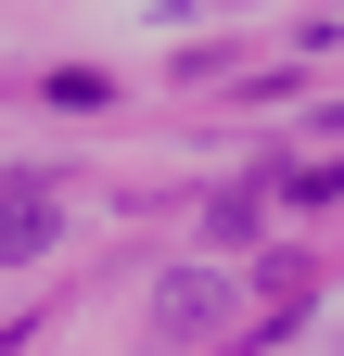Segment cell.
I'll use <instances>...</instances> for the list:
<instances>
[{"mask_svg":"<svg viewBox=\"0 0 344 356\" xmlns=\"http://www.w3.org/2000/svg\"><path fill=\"white\" fill-rule=\"evenodd\" d=\"M52 229H64V178H38V165H13V178H0V267L52 254Z\"/></svg>","mask_w":344,"mask_h":356,"instance_id":"1","label":"cell"},{"mask_svg":"<svg viewBox=\"0 0 344 356\" xmlns=\"http://www.w3.org/2000/svg\"><path fill=\"white\" fill-rule=\"evenodd\" d=\"M217 318H230V280H217V267H166V280H153V331L166 343H204Z\"/></svg>","mask_w":344,"mask_h":356,"instance_id":"2","label":"cell"}]
</instances>
